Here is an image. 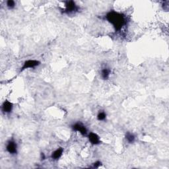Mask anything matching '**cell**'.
I'll use <instances>...</instances> for the list:
<instances>
[{"label":"cell","instance_id":"3957f363","mask_svg":"<svg viewBox=\"0 0 169 169\" xmlns=\"http://www.w3.org/2000/svg\"><path fill=\"white\" fill-rule=\"evenodd\" d=\"M40 64V62L36 60H26L24 62L23 65L22 66V68H21V72H23V70H25L26 69L28 68H36L37 66H38Z\"/></svg>","mask_w":169,"mask_h":169},{"label":"cell","instance_id":"7a4b0ae2","mask_svg":"<svg viewBox=\"0 0 169 169\" xmlns=\"http://www.w3.org/2000/svg\"><path fill=\"white\" fill-rule=\"evenodd\" d=\"M65 9L64 10V13H72L76 12L78 11V7L76 4V3L73 1H68L65 2Z\"/></svg>","mask_w":169,"mask_h":169},{"label":"cell","instance_id":"8fae6325","mask_svg":"<svg viewBox=\"0 0 169 169\" xmlns=\"http://www.w3.org/2000/svg\"><path fill=\"white\" fill-rule=\"evenodd\" d=\"M106 118H107V114L104 112H100L97 115V119L100 121L104 120Z\"/></svg>","mask_w":169,"mask_h":169},{"label":"cell","instance_id":"9c48e42d","mask_svg":"<svg viewBox=\"0 0 169 169\" xmlns=\"http://www.w3.org/2000/svg\"><path fill=\"white\" fill-rule=\"evenodd\" d=\"M110 73H111V71L108 68H103L101 70V77L104 80H107L109 78Z\"/></svg>","mask_w":169,"mask_h":169},{"label":"cell","instance_id":"ba28073f","mask_svg":"<svg viewBox=\"0 0 169 169\" xmlns=\"http://www.w3.org/2000/svg\"><path fill=\"white\" fill-rule=\"evenodd\" d=\"M63 151H64V150H63L62 148L61 147L58 148L56 151H54L52 153V155H51V157H52V159L54 160H57L58 159H60L63 154Z\"/></svg>","mask_w":169,"mask_h":169},{"label":"cell","instance_id":"30bf717a","mask_svg":"<svg viewBox=\"0 0 169 169\" xmlns=\"http://www.w3.org/2000/svg\"><path fill=\"white\" fill-rule=\"evenodd\" d=\"M125 139L128 141L129 143H132L134 142L135 141V136L133 134V133H130V132H128L126 134H125Z\"/></svg>","mask_w":169,"mask_h":169},{"label":"cell","instance_id":"8992f818","mask_svg":"<svg viewBox=\"0 0 169 169\" xmlns=\"http://www.w3.org/2000/svg\"><path fill=\"white\" fill-rule=\"evenodd\" d=\"M88 138L90 143L93 145H99L100 143V139L99 136L97 133L91 132L88 136Z\"/></svg>","mask_w":169,"mask_h":169},{"label":"cell","instance_id":"6da1fadb","mask_svg":"<svg viewBox=\"0 0 169 169\" xmlns=\"http://www.w3.org/2000/svg\"><path fill=\"white\" fill-rule=\"evenodd\" d=\"M105 18L110 23H111L116 31H120L126 24L125 15L115 11H110L106 15Z\"/></svg>","mask_w":169,"mask_h":169},{"label":"cell","instance_id":"5b68a950","mask_svg":"<svg viewBox=\"0 0 169 169\" xmlns=\"http://www.w3.org/2000/svg\"><path fill=\"white\" fill-rule=\"evenodd\" d=\"M72 128L75 131H77L79 132L81 134L85 136L87 133V129L86 128L84 125H83L81 123H76L72 125Z\"/></svg>","mask_w":169,"mask_h":169},{"label":"cell","instance_id":"7c38bea8","mask_svg":"<svg viewBox=\"0 0 169 169\" xmlns=\"http://www.w3.org/2000/svg\"><path fill=\"white\" fill-rule=\"evenodd\" d=\"M15 6V2L13 0H9V1L7 2V7H8L9 9H13L14 8Z\"/></svg>","mask_w":169,"mask_h":169},{"label":"cell","instance_id":"277c9868","mask_svg":"<svg viewBox=\"0 0 169 169\" xmlns=\"http://www.w3.org/2000/svg\"><path fill=\"white\" fill-rule=\"evenodd\" d=\"M6 150L11 155L16 154L17 153V145L15 141L13 140L9 141L6 145Z\"/></svg>","mask_w":169,"mask_h":169},{"label":"cell","instance_id":"4fadbf2b","mask_svg":"<svg viewBox=\"0 0 169 169\" xmlns=\"http://www.w3.org/2000/svg\"><path fill=\"white\" fill-rule=\"evenodd\" d=\"M100 165H101V163L99 162V161H97V162L94 163V167L97 168V167H99V166H100Z\"/></svg>","mask_w":169,"mask_h":169},{"label":"cell","instance_id":"52a82bcc","mask_svg":"<svg viewBox=\"0 0 169 169\" xmlns=\"http://www.w3.org/2000/svg\"><path fill=\"white\" fill-rule=\"evenodd\" d=\"M13 104L9 102V100H5L3 102V103L2 104V111L3 113L8 114L10 113L13 110Z\"/></svg>","mask_w":169,"mask_h":169}]
</instances>
